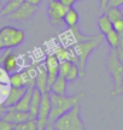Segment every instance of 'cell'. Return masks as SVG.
<instances>
[{
  "label": "cell",
  "mask_w": 123,
  "mask_h": 130,
  "mask_svg": "<svg viewBox=\"0 0 123 130\" xmlns=\"http://www.w3.org/2000/svg\"><path fill=\"white\" fill-rule=\"evenodd\" d=\"M70 31L72 32L74 39H75V43L72 45L71 50L75 54L77 65L80 68L81 77H85L88 59H89L90 54L98 48V46L104 40V35L101 32L97 34V35H86L80 31L79 25L71 28Z\"/></svg>",
  "instance_id": "cell-1"
},
{
  "label": "cell",
  "mask_w": 123,
  "mask_h": 130,
  "mask_svg": "<svg viewBox=\"0 0 123 130\" xmlns=\"http://www.w3.org/2000/svg\"><path fill=\"white\" fill-rule=\"evenodd\" d=\"M50 99H51V113L48 117L47 122V129H52L53 123L57 121L60 116H63L65 112H68L75 104L82 100L85 96V93H80L74 96H68L66 94H56L52 92H48Z\"/></svg>",
  "instance_id": "cell-2"
},
{
  "label": "cell",
  "mask_w": 123,
  "mask_h": 130,
  "mask_svg": "<svg viewBox=\"0 0 123 130\" xmlns=\"http://www.w3.org/2000/svg\"><path fill=\"white\" fill-rule=\"evenodd\" d=\"M52 129L56 130H85L86 125L81 118L80 102L75 104L68 112L53 123Z\"/></svg>",
  "instance_id": "cell-3"
},
{
  "label": "cell",
  "mask_w": 123,
  "mask_h": 130,
  "mask_svg": "<svg viewBox=\"0 0 123 130\" xmlns=\"http://www.w3.org/2000/svg\"><path fill=\"white\" fill-rule=\"evenodd\" d=\"M0 40L4 48H17L25 41V32L14 27H4L0 29Z\"/></svg>",
  "instance_id": "cell-4"
},
{
  "label": "cell",
  "mask_w": 123,
  "mask_h": 130,
  "mask_svg": "<svg viewBox=\"0 0 123 130\" xmlns=\"http://www.w3.org/2000/svg\"><path fill=\"white\" fill-rule=\"evenodd\" d=\"M107 70L112 77L115 90L123 86V64L119 61L117 57V48H111L107 56Z\"/></svg>",
  "instance_id": "cell-5"
},
{
  "label": "cell",
  "mask_w": 123,
  "mask_h": 130,
  "mask_svg": "<svg viewBox=\"0 0 123 130\" xmlns=\"http://www.w3.org/2000/svg\"><path fill=\"white\" fill-rule=\"evenodd\" d=\"M38 9H39V5L32 4V3H29V1L25 0L16 11L7 14L6 17L9 19H11V21H28V19L33 18L35 16V13L38 12Z\"/></svg>",
  "instance_id": "cell-6"
},
{
  "label": "cell",
  "mask_w": 123,
  "mask_h": 130,
  "mask_svg": "<svg viewBox=\"0 0 123 130\" xmlns=\"http://www.w3.org/2000/svg\"><path fill=\"white\" fill-rule=\"evenodd\" d=\"M69 7H66L65 5H63L59 0H50L47 7V14L48 18L51 21V23L54 25L64 23V16Z\"/></svg>",
  "instance_id": "cell-7"
},
{
  "label": "cell",
  "mask_w": 123,
  "mask_h": 130,
  "mask_svg": "<svg viewBox=\"0 0 123 130\" xmlns=\"http://www.w3.org/2000/svg\"><path fill=\"white\" fill-rule=\"evenodd\" d=\"M50 113H51V99H50V94L47 92V93H42L39 112H38V116H36L38 130H42L47 128Z\"/></svg>",
  "instance_id": "cell-8"
},
{
  "label": "cell",
  "mask_w": 123,
  "mask_h": 130,
  "mask_svg": "<svg viewBox=\"0 0 123 130\" xmlns=\"http://www.w3.org/2000/svg\"><path fill=\"white\" fill-rule=\"evenodd\" d=\"M59 63L60 60L58 59V57L53 53V54H48L46 56L45 60H43V64L46 66V70H47V88L48 92H50V88L52 83L56 81L58 76H59Z\"/></svg>",
  "instance_id": "cell-9"
},
{
  "label": "cell",
  "mask_w": 123,
  "mask_h": 130,
  "mask_svg": "<svg viewBox=\"0 0 123 130\" xmlns=\"http://www.w3.org/2000/svg\"><path fill=\"white\" fill-rule=\"evenodd\" d=\"M0 63L3 64V70L7 74H12L18 69V58L13 53L12 48H7V51L3 53Z\"/></svg>",
  "instance_id": "cell-10"
},
{
  "label": "cell",
  "mask_w": 123,
  "mask_h": 130,
  "mask_svg": "<svg viewBox=\"0 0 123 130\" xmlns=\"http://www.w3.org/2000/svg\"><path fill=\"white\" fill-rule=\"evenodd\" d=\"M3 118H5L6 121H9L12 124H19L23 122L28 121L30 118H34L29 111H19V110H11L7 108V111L4 113Z\"/></svg>",
  "instance_id": "cell-11"
},
{
  "label": "cell",
  "mask_w": 123,
  "mask_h": 130,
  "mask_svg": "<svg viewBox=\"0 0 123 130\" xmlns=\"http://www.w3.org/2000/svg\"><path fill=\"white\" fill-rule=\"evenodd\" d=\"M25 90L27 88L25 87H10L9 90H7V94H6V96H5V100L3 101L6 107H11L13 106L14 104H17L19 101V99L23 96L24 93H25Z\"/></svg>",
  "instance_id": "cell-12"
},
{
  "label": "cell",
  "mask_w": 123,
  "mask_h": 130,
  "mask_svg": "<svg viewBox=\"0 0 123 130\" xmlns=\"http://www.w3.org/2000/svg\"><path fill=\"white\" fill-rule=\"evenodd\" d=\"M40 63V61H39ZM39 63H33L29 65L27 69L21 71L24 78V86L25 88H35V79H36V72H38V65Z\"/></svg>",
  "instance_id": "cell-13"
},
{
  "label": "cell",
  "mask_w": 123,
  "mask_h": 130,
  "mask_svg": "<svg viewBox=\"0 0 123 130\" xmlns=\"http://www.w3.org/2000/svg\"><path fill=\"white\" fill-rule=\"evenodd\" d=\"M35 87L40 89L42 93H47V70L43 63H39L38 72H36V79H35Z\"/></svg>",
  "instance_id": "cell-14"
},
{
  "label": "cell",
  "mask_w": 123,
  "mask_h": 130,
  "mask_svg": "<svg viewBox=\"0 0 123 130\" xmlns=\"http://www.w3.org/2000/svg\"><path fill=\"white\" fill-rule=\"evenodd\" d=\"M33 89L34 88H27L24 95L19 99V101L17 104H14L13 106L7 107V108L19 110V111H29L30 110V100H32V95H33Z\"/></svg>",
  "instance_id": "cell-15"
},
{
  "label": "cell",
  "mask_w": 123,
  "mask_h": 130,
  "mask_svg": "<svg viewBox=\"0 0 123 130\" xmlns=\"http://www.w3.org/2000/svg\"><path fill=\"white\" fill-rule=\"evenodd\" d=\"M63 22H64V24H65L69 29L79 25V22H80V14H79V12L74 9V6L68 9L65 16H64V21H63Z\"/></svg>",
  "instance_id": "cell-16"
},
{
  "label": "cell",
  "mask_w": 123,
  "mask_h": 130,
  "mask_svg": "<svg viewBox=\"0 0 123 130\" xmlns=\"http://www.w3.org/2000/svg\"><path fill=\"white\" fill-rule=\"evenodd\" d=\"M41 98H42V92L38 89L36 87L33 89V95H32V100H30V115L36 118L39 112V107H40V102H41Z\"/></svg>",
  "instance_id": "cell-17"
},
{
  "label": "cell",
  "mask_w": 123,
  "mask_h": 130,
  "mask_svg": "<svg viewBox=\"0 0 123 130\" xmlns=\"http://www.w3.org/2000/svg\"><path fill=\"white\" fill-rule=\"evenodd\" d=\"M68 81H66L65 77H63V76H58L56 81L52 83L51 86V88H50V92H52V93H56V94H66L68 92Z\"/></svg>",
  "instance_id": "cell-18"
},
{
  "label": "cell",
  "mask_w": 123,
  "mask_h": 130,
  "mask_svg": "<svg viewBox=\"0 0 123 130\" xmlns=\"http://www.w3.org/2000/svg\"><path fill=\"white\" fill-rule=\"evenodd\" d=\"M54 54L58 57L59 60H71L72 63H76L77 64V60H76V57L74 54V52L71 50V47H58Z\"/></svg>",
  "instance_id": "cell-19"
},
{
  "label": "cell",
  "mask_w": 123,
  "mask_h": 130,
  "mask_svg": "<svg viewBox=\"0 0 123 130\" xmlns=\"http://www.w3.org/2000/svg\"><path fill=\"white\" fill-rule=\"evenodd\" d=\"M25 0H6V4L3 6V9L0 11V17H5L7 14L12 13L13 11L18 9L21 5L23 4Z\"/></svg>",
  "instance_id": "cell-20"
},
{
  "label": "cell",
  "mask_w": 123,
  "mask_h": 130,
  "mask_svg": "<svg viewBox=\"0 0 123 130\" xmlns=\"http://www.w3.org/2000/svg\"><path fill=\"white\" fill-rule=\"evenodd\" d=\"M98 28H99L100 32L105 35L106 32H109L112 28V21L106 16V13H103L100 16L99 18H98Z\"/></svg>",
  "instance_id": "cell-21"
},
{
  "label": "cell",
  "mask_w": 123,
  "mask_h": 130,
  "mask_svg": "<svg viewBox=\"0 0 123 130\" xmlns=\"http://www.w3.org/2000/svg\"><path fill=\"white\" fill-rule=\"evenodd\" d=\"M104 39L106 40L110 48H117L119 46V34L115 29H111L109 32L104 35Z\"/></svg>",
  "instance_id": "cell-22"
},
{
  "label": "cell",
  "mask_w": 123,
  "mask_h": 130,
  "mask_svg": "<svg viewBox=\"0 0 123 130\" xmlns=\"http://www.w3.org/2000/svg\"><path fill=\"white\" fill-rule=\"evenodd\" d=\"M9 84L10 87H25L24 86V78L22 72L19 71H14L12 74H9Z\"/></svg>",
  "instance_id": "cell-23"
},
{
  "label": "cell",
  "mask_w": 123,
  "mask_h": 130,
  "mask_svg": "<svg viewBox=\"0 0 123 130\" xmlns=\"http://www.w3.org/2000/svg\"><path fill=\"white\" fill-rule=\"evenodd\" d=\"M13 130H38L36 118H30V119L23 122V123L13 124Z\"/></svg>",
  "instance_id": "cell-24"
},
{
  "label": "cell",
  "mask_w": 123,
  "mask_h": 130,
  "mask_svg": "<svg viewBox=\"0 0 123 130\" xmlns=\"http://www.w3.org/2000/svg\"><path fill=\"white\" fill-rule=\"evenodd\" d=\"M65 78L68 82H75V81H77L79 78H81L80 68H79V65L76 64V63H72L70 70H69V72L66 74Z\"/></svg>",
  "instance_id": "cell-25"
},
{
  "label": "cell",
  "mask_w": 123,
  "mask_h": 130,
  "mask_svg": "<svg viewBox=\"0 0 123 130\" xmlns=\"http://www.w3.org/2000/svg\"><path fill=\"white\" fill-rule=\"evenodd\" d=\"M103 13H106V16H107L112 22H115V21H117V19L123 17L121 7H107V9L105 10V12H103Z\"/></svg>",
  "instance_id": "cell-26"
},
{
  "label": "cell",
  "mask_w": 123,
  "mask_h": 130,
  "mask_svg": "<svg viewBox=\"0 0 123 130\" xmlns=\"http://www.w3.org/2000/svg\"><path fill=\"white\" fill-rule=\"evenodd\" d=\"M71 65H72V61L71 60H62L59 63V76H63L65 77L66 74L69 72Z\"/></svg>",
  "instance_id": "cell-27"
},
{
  "label": "cell",
  "mask_w": 123,
  "mask_h": 130,
  "mask_svg": "<svg viewBox=\"0 0 123 130\" xmlns=\"http://www.w3.org/2000/svg\"><path fill=\"white\" fill-rule=\"evenodd\" d=\"M0 130H13V124L1 117L0 118Z\"/></svg>",
  "instance_id": "cell-28"
},
{
  "label": "cell",
  "mask_w": 123,
  "mask_h": 130,
  "mask_svg": "<svg viewBox=\"0 0 123 130\" xmlns=\"http://www.w3.org/2000/svg\"><path fill=\"white\" fill-rule=\"evenodd\" d=\"M112 28L118 34L119 32H123V17L117 19V21H115V22H112Z\"/></svg>",
  "instance_id": "cell-29"
},
{
  "label": "cell",
  "mask_w": 123,
  "mask_h": 130,
  "mask_svg": "<svg viewBox=\"0 0 123 130\" xmlns=\"http://www.w3.org/2000/svg\"><path fill=\"white\" fill-rule=\"evenodd\" d=\"M123 0H109L107 7H122Z\"/></svg>",
  "instance_id": "cell-30"
},
{
  "label": "cell",
  "mask_w": 123,
  "mask_h": 130,
  "mask_svg": "<svg viewBox=\"0 0 123 130\" xmlns=\"http://www.w3.org/2000/svg\"><path fill=\"white\" fill-rule=\"evenodd\" d=\"M63 5H65L66 7H72L77 3V0H59Z\"/></svg>",
  "instance_id": "cell-31"
},
{
  "label": "cell",
  "mask_w": 123,
  "mask_h": 130,
  "mask_svg": "<svg viewBox=\"0 0 123 130\" xmlns=\"http://www.w3.org/2000/svg\"><path fill=\"white\" fill-rule=\"evenodd\" d=\"M117 57H118L119 61L123 64V46H118V47H117Z\"/></svg>",
  "instance_id": "cell-32"
},
{
  "label": "cell",
  "mask_w": 123,
  "mask_h": 130,
  "mask_svg": "<svg viewBox=\"0 0 123 130\" xmlns=\"http://www.w3.org/2000/svg\"><path fill=\"white\" fill-rule=\"evenodd\" d=\"M99 4H100V9L103 12H105V10L107 9V4H109V0H99Z\"/></svg>",
  "instance_id": "cell-33"
},
{
  "label": "cell",
  "mask_w": 123,
  "mask_h": 130,
  "mask_svg": "<svg viewBox=\"0 0 123 130\" xmlns=\"http://www.w3.org/2000/svg\"><path fill=\"white\" fill-rule=\"evenodd\" d=\"M115 95H123V86L121 88L116 89V90H114V92L111 93V96H115Z\"/></svg>",
  "instance_id": "cell-34"
},
{
  "label": "cell",
  "mask_w": 123,
  "mask_h": 130,
  "mask_svg": "<svg viewBox=\"0 0 123 130\" xmlns=\"http://www.w3.org/2000/svg\"><path fill=\"white\" fill-rule=\"evenodd\" d=\"M29 3H32V4H35V5H40L42 3V0H27Z\"/></svg>",
  "instance_id": "cell-35"
},
{
  "label": "cell",
  "mask_w": 123,
  "mask_h": 130,
  "mask_svg": "<svg viewBox=\"0 0 123 130\" xmlns=\"http://www.w3.org/2000/svg\"><path fill=\"white\" fill-rule=\"evenodd\" d=\"M119 46H123V32H119Z\"/></svg>",
  "instance_id": "cell-36"
},
{
  "label": "cell",
  "mask_w": 123,
  "mask_h": 130,
  "mask_svg": "<svg viewBox=\"0 0 123 130\" xmlns=\"http://www.w3.org/2000/svg\"><path fill=\"white\" fill-rule=\"evenodd\" d=\"M3 50H5L4 46H3V42H1V40H0V53L3 52Z\"/></svg>",
  "instance_id": "cell-37"
},
{
  "label": "cell",
  "mask_w": 123,
  "mask_h": 130,
  "mask_svg": "<svg viewBox=\"0 0 123 130\" xmlns=\"http://www.w3.org/2000/svg\"><path fill=\"white\" fill-rule=\"evenodd\" d=\"M3 6H4V5H3V3L0 1V11H1V9H3Z\"/></svg>",
  "instance_id": "cell-38"
},
{
  "label": "cell",
  "mask_w": 123,
  "mask_h": 130,
  "mask_svg": "<svg viewBox=\"0 0 123 130\" xmlns=\"http://www.w3.org/2000/svg\"><path fill=\"white\" fill-rule=\"evenodd\" d=\"M121 11H122V14H123V6H122V7H121Z\"/></svg>",
  "instance_id": "cell-39"
},
{
  "label": "cell",
  "mask_w": 123,
  "mask_h": 130,
  "mask_svg": "<svg viewBox=\"0 0 123 130\" xmlns=\"http://www.w3.org/2000/svg\"><path fill=\"white\" fill-rule=\"evenodd\" d=\"M77 1H81V0H77Z\"/></svg>",
  "instance_id": "cell-40"
},
{
  "label": "cell",
  "mask_w": 123,
  "mask_h": 130,
  "mask_svg": "<svg viewBox=\"0 0 123 130\" xmlns=\"http://www.w3.org/2000/svg\"><path fill=\"white\" fill-rule=\"evenodd\" d=\"M0 1H1V0H0Z\"/></svg>",
  "instance_id": "cell-41"
}]
</instances>
